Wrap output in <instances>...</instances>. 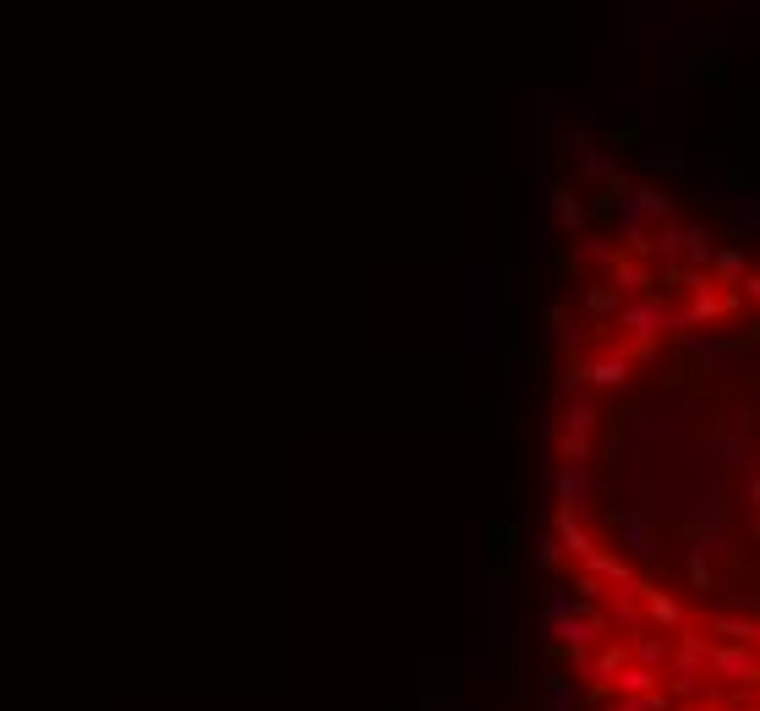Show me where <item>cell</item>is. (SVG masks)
Returning a JSON list of instances; mask_svg holds the SVG:
<instances>
[{
  "instance_id": "6da1fadb",
  "label": "cell",
  "mask_w": 760,
  "mask_h": 711,
  "mask_svg": "<svg viewBox=\"0 0 760 711\" xmlns=\"http://www.w3.org/2000/svg\"><path fill=\"white\" fill-rule=\"evenodd\" d=\"M618 329L629 334V345H657L662 334H684V312L662 307L657 296L618 301Z\"/></svg>"
},
{
  "instance_id": "7a4b0ae2",
  "label": "cell",
  "mask_w": 760,
  "mask_h": 711,
  "mask_svg": "<svg viewBox=\"0 0 760 711\" xmlns=\"http://www.w3.org/2000/svg\"><path fill=\"white\" fill-rule=\"evenodd\" d=\"M673 279L689 290V307H684V329H700V323H717V318H733V290H717L706 274H689V268H673Z\"/></svg>"
},
{
  "instance_id": "3957f363",
  "label": "cell",
  "mask_w": 760,
  "mask_h": 711,
  "mask_svg": "<svg viewBox=\"0 0 760 711\" xmlns=\"http://www.w3.org/2000/svg\"><path fill=\"white\" fill-rule=\"evenodd\" d=\"M607 520H613L624 553H635L640 564H657V558H662V542H657V531H651V520H646V509H640V504H618Z\"/></svg>"
},
{
  "instance_id": "277c9868",
  "label": "cell",
  "mask_w": 760,
  "mask_h": 711,
  "mask_svg": "<svg viewBox=\"0 0 760 711\" xmlns=\"http://www.w3.org/2000/svg\"><path fill=\"white\" fill-rule=\"evenodd\" d=\"M689 433V422L668 405H640V411H629V438H635L640 449L651 444H678V438Z\"/></svg>"
},
{
  "instance_id": "5b68a950",
  "label": "cell",
  "mask_w": 760,
  "mask_h": 711,
  "mask_svg": "<svg viewBox=\"0 0 760 711\" xmlns=\"http://www.w3.org/2000/svg\"><path fill=\"white\" fill-rule=\"evenodd\" d=\"M711 679H728L733 690H755L760 684V651L755 646H717V640H711Z\"/></svg>"
},
{
  "instance_id": "8992f818",
  "label": "cell",
  "mask_w": 760,
  "mask_h": 711,
  "mask_svg": "<svg viewBox=\"0 0 760 711\" xmlns=\"http://www.w3.org/2000/svg\"><path fill=\"white\" fill-rule=\"evenodd\" d=\"M553 493H558V515L586 520V504H591V493H596L591 465H558V471H553Z\"/></svg>"
},
{
  "instance_id": "52a82bcc",
  "label": "cell",
  "mask_w": 760,
  "mask_h": 711,
  "mask_svg": "<svg viewBox=\"0 0 760 711\" xmlns=\"http://www.w3.org/2000/svg\"><path fill=\"white\" fill-rule=\"evenodd\" d=\"M673 679H711V640L700 629H678L673 640Z\"/></svg>"
},
{
  "instance_id": "ba28073f",
  "label": "cell",
  "mask_w": 760,
  "mask_h": 711,
  "mask_svg": "<svg viewBox=\"0 0 760 711\" xmlns=\"http://www.w3.org/2000/svg\"><path fill=\"white\" fill-rule=\"evenodd\" d=\"M706 460L722 465V471H750V465H755V438H750V433H733V427H722V433L706 438Z\"/></svg>"
},
{
  "instance_id": "9c48e42d",
  "label": "cell",
  "mask_w": 760,
  "mask_h": 711,
  "mask_svg": "<svg viewBox=\"0 0 760 711\" xmlns=\"http://www.w3.org/2000/svg\"><path fill=\"white\" fill-rule=\"evenodd\" d=\"M607 290H618L624 301H640V296H651V290H657V279H651V268L640 263V258L618 252V258L607 263Z\"/></svg>"
},
{
  "instance_id": "30bf717a",
  "label": "cell",
  "mask_w": 760,
  "mask_h": 711,
  "mask_svg": "<svg viewBox=\"0 0 760 711\" xmlns=\"http://www.w3.org/2000/svg\"><path fill=\"white\" fill-rule=\"evenodd\" d=\"M602 619H607V629H613L618 640H640V635H651V613L640 608V602L629 597V591H618V597H607Z\"/></svg>"
},
{
  "instance_id": "8fae6325",
  "label": "cell",
  "mask_w": 760,
  "mask_h": 711,
  "mask_svg": "<svg viewBox=\"0 0 760 711\" xmlns=\"http://www.w3.org/2000/svg\"><path fill=\"white\" fill-rule=\"evenodd\" d=\"M635 597L646 602V613H651V629H673V635H678V629H689V608H684V602H678V597H668V591H662V586H651V580H640V586H635Z\"/></svg>"
},
{
  "instance_id": "7c38bea8",
  "label": "cell",
  "mask_w": 760,
  "mask_h": 711,
  "mask_svg": "<svg viewBox=\"0 0 760 711\" xmlns=\"http://www.w3.org/2000/svg\"><path fill=\"white\" fill-rule=\"evenodd\" d=\"M542 635L569 646V651H591V640L607 635V619H547L542 613Z\"/></svg>"
},
{
  "instance_id": "4fadbf2b",
  "label": "cell",
  "mask_w": 760,
  "mask_h": 711,
  "mask_svg": "<svg viewBox=\"0 0 760 711\" xmlns=\"http://www.w3.org/2000/svg\"><path fill=\"white\" fill-rule=\"evenodd\" d=\"M558 547H564V553L575 558L580 569H591L596 558L607 553V547L591 536V526H586V520H575V515H558Z\"/></svg>"
},
{
  "instance_id": "5bb4252c",
  "label": "cell",
  "mask_w": 760,
  "mask_h": 711,
  "mask_svg": "<svg viewBox=\"0 0 760 711\" xmlns=\"http://www.w3.org/2000/svg\"><path fill=\"white\" fill-rule=\"evenodd\" d=\"M678 531H684V542H689V536H700V531H728V504H722V493L695 498V504L678 515Z\"/></svg>"
},
{
  "instance_id": "9a60e30c",
  "label": "cell",
  "mask_w": 760,
  "mask_h": 711,
  "mask_svg": "<svg viewBox=\"0 0 760 711\" xmlns=\"http://www.w3.org/2000/svg\"><path fill=\"white\" fill-rule=\"evenodd\" d=\"M629 367H635V361L624 356V345H607L602 356H591V361H586L591 389H618V383H629Z\"/></svg>"
},
{
  "instance_id": "2e32d148",
  "label": "cell",
  "mask_w": 760,
  "mask_h": 711,
  "mask_svg": "<svg viewBox=\"0 0 760 711\" xmlns=\"http://www.w3.org/2000/svg\"><path fill=\"white\" fill-rule=\"evenodd\" d=\"M711 635H722V646H760V619H750V613H711Z\"/></svg>"
},
{
  "instance_id": "e0dca14e",
  "label": "cell",
  "mask_w": 760,
  "mask_h": 711,
  "mask_svg": "<svg viewBox=\"0 0 760 711\" xmlns=\"http://www.w3.org/2000/svg\"><path fill=\"white\" fill-rule=\"evenodd\" d=\"M629 662H635V668H651V673H662V668H668V662H673V640L651 629V635L629 640Z\"/></svg>"
},
{
  "instance_id": "ac0fdd59",
  "label": "cell",
  "mask_w": 760,
  "mask_h": 711,
  "mask_svg": "<svg viewBox=\"0 0 760 711\" xmlns=\"http://www.w3.org/2000/svg\"><path fill=\"white\" fill-rule=\"evenodd\" d=\"M553 219L569 230V236H586V197L575 186H558L553 192Z\"/></svg>"
},
{
  "instance_id": "d6986e66",
  "label": "cell",
  "mask_w": 760,
  "mask_h": 711,
  "mask_svg": "<svg viewBox=\"0 0 760 711\" xmlns=\"http://www.w3.org/2000/svg\"><path fill=\"white\" fill-rule=\"evenodd\" d=\"M629 668V640H613V646H602L596 651V673H591V684H596V695L602 690H613V679Z\"/></svg>"
},
{
  "instance_id": "ffe728a7",
  "label": "cell",
  "mask_w": 760,
  "mask_h": 711,
  "mask_svg": "<svg viewBox=\"0 0 760 711\" xmlns=\"http://www.w3.org/2000/svg\"><path fill=\"white\" fill-rule=\"evenodd\" d=\"M613 258H618V247H607V241L591 236V230H586V236H575V252H569V263H575L580 274H586V268H607Z\"/></svg>"
},
{
  "instance_id": "44dd1931",
  "label": "cell",
  "mask_w": 760,
  "mask_h": 711,
  "mask_svg": "<svg viewBox=\"0 0 760 711\" xmlns=\"http://www.w3.org/2000/svg\"><path fill=\"white\" fill-rule=\"evenodd\" d=\"M657 684H662V673L635 668V662H629V668L613 679V690H618V701H640V695H657Z\"/></svg>"
},
{
  "instance_id": "7402d4cb",
  "label": "cell",
  "mask_w": 760,
  "mask_h": 711,
  "mask_svg": "<svg viewBox=\"0 0 760 711\" xmlns=\"http://www.w3.org/2000/svg\"><path fill=\"white\" fill-rule=\"evenodd\" d=\"M640 170H651V176H678V170H689V159H684V148L678 143H651L646 154H640Z\"/></svg>"
},
{
  "instance_id": "603a6c76",
  "label": "cell",
  "mask_w": 760,
  "mask_h": 711,
  "mask_svg": "<svg viewBox=\"0 0 760 711\" xmlns=\"http://www.w3.org/2000/svg\"><path fill=\"white\" fill-rule=\"evenodd\" d=\"M717 285L722 290H744V279H750V258H744L739 247H728V252H717Z\"/></svg>"
},
{
  "instance_id": "cb8c5ba5",
  "label": "cell",
  "mask_w": 760,
  "mask_h": 711,
  "mask_svg": "<svg viewBox=\"0 0 760 711\" xmlns=\"http://www.w3.org/2000/svg\"><path fill=\"white\" fill-rule=\"evenodd\" d=\"M635 203H640V214H646L657 230L668 225V219H678V214H673V197L662 192V186H635Z\"/></svg>"
},
{
  "instance_id": "d4e9b609",
  "label": "cell",
  "mask_w": 760,
  "mask_h": 711,
  "mask_svg": "<svg viewBox=\"0 0 760 711\" xmlns=\"http://www.w3.org/2000/svg\"><path fill=\"white\" fill-rule=\"evenodd\" d=\"M586 389H591V372H586V361H564V378H558V405H575V400H586Z\"/></svg>"
},
{
  "instance_id": "484cf974",
  "label": "cell",
  "mask_w": 760,
  "mask_h": 711,
  "mask_svg": "<svg viewBox=\"0 0 760 711\" xmlns=\"http://www.w3.org/2000/svg\"><path fill=\"white\" fill-rule=\"evenodd\" d=\"M640 454H646V449H640V444H635V438H629V433H618L613 444H607V460H613V465H618V471H624V476H640V465H646V460H640Z\"/></svg>"
},
{
  "instance_id": "4316f807",
  "label": "cell",
  "mask_w": 760,
  "mask_h": 711,
  "mask_svg": "<svg viewBox=\"0 0 760 711\" xmlns=\"http://www.w3.org/2000/svg\"><path fill=\"white\" fill-rule=\"evenodd\" d=\"M689 230H695V225H684V219H668V225L657 230V247H662V258H668V263H678V258H684V247H689Z\"/></svg>"
},
{
  "instance_id": "83f0119b",
  "label": "cell",
  "mask_w": 760,
  "mask_h": 711,
  "mask_svg": "<svg viewBox=\"0 0 760 711\" xmlns=\"http://www.w3.org/2000/svg\"><path fill=\"white\" fill-rule=\"evenodd\" d=\"M553 323H558V340H564V356L569 361H586V356H580V312L575 307H558Z\"/></svg>"
},
{
  "instance_id": "f1b7e54d",
  "label": "cell",
  "mask_w": 760,
  "mask_h": 711,
  "mask_svg": "<svg viewBox=\"0 0 760 711\" xmlns=\"http://www.w3.org/2000/svg\"><path fill=\"white\" fill-rule=\"evenodd\" d=\"M591 454H596V438H580V433L558 438V465H591Z\"/></svg>"
},
{
  "instance_id": "f546056e",
  "label": "cell",
  "mask_w": 760,
  "mask_h": 711,
  "mask_svg": "<svg viewBox=\"0 0 760 711\" xmlns=\"http://www.w3.org/2000/svg\"><path fill=\"white\" fill-rule=\"evenodd\" d=\"M684 263L689 268H695V274H700V268H711V263H717V247H711V236H706V230H689V247H684Z\"/></svg>"
},
{
  "instance_id": "4dcf8cb0",
  "label": "cell",
  "mask_w": 760,
  "mask_h": 711,
  "mask_svg": "<svg viewBox=\"0 0 760 711\" xmlns=\"http://www.w3.org/2000/svg\"><path fill=\"white\" fill-rule=\"evenodd\" d=\"M684 575H689V586H695V591H711V586H717V575H711V558H706V553H689V547H684Z\"/></svg>"
},
{
  "instance_id": "1f68e13d",
  "label": "cell",
  "mask_w": 760,
  "mask_h": 711,
  "mask_svg": "<svg viewBox=\"0 0 760 711\" xmlns=\"http://www.w3.org/2000/svg\"><path fill=\"white\" fill-rule=\"evenodd\" d=\"M575 165H580V176H586V181H602V186L613 181V176H624V170H618L613 159L602 154V148H596V154H586V159H575Z\"/></svg>"
},
{
  "instance_id": "d6a6232c",
  "label": "cell",
  "mask_w": 760,
  "mask_h": 711,
  "mask_svg": "<svg viewBox=\"0 0 760 711\" xmlns=\"http://www.w3.org/2000/svg\"><path fill=\"white\" fill-rule=\"evenodd\" d=\"M564 433H580V438H591V433H596V411H591L586 400L564 405Z\"/></svg>"
},
{
  "instance_id": "836d02e7",
  "label": "cell",
  "mask_w": 760,
  "mask_h": 711,
  "mask_svg": "<svg viewBox=\"0 0 760 711\" xmlns=\"http://www.w3.org/2000/svg\"><path fill=\"white\" fill-rule=\"evenodd\" d=\"M640 132H646V137L662 132V93H657V88L640 93Z\"/></svg>"
},
{
  "instance_id": "e575fe53",
  "label": "cell",
  "mask_w": 760,
  "mask_h": 711,
  "mask_svg": "<svg viewBox=\"0 0 760 711\" xmlns=\"http://www.w3.org/2000/svg\"><path fill=\"white\" fill-rule=\"evenodd\" d=\"M695 176L706 181V192H711V197H722V203H728V197H733V186H728V170H722V165H695Z\"/></svg>"
},
{
  "instance_id": "d590c367",
  "label": "cell",
  "mask_w": 760,
  "mask_h": 711,
  "mask_svg": "<svg viewBox=\"0 0 760 711\" xmlns=\"http://www.w3.org/2000/svg\"><path fill=\"white\" fill-rule=\"evenodd\" d=\"M547 706H553V711H575V684H569V679H547Z\"/></svg>"
},
{
  "instance_id": "8d00e7d4",
  "label": "cell",
  "mask_w": 760,
  "mask_h": 711,
  "mask_svg": "<svg viewBox=\"0 0 760 711\" xmlns=\"http://www.w3.org/2000/svg\"><path fill=\"white\" fill-rule=\"evenodd\" d=\"M728 214H733V230H739V236L744 230H760V214L744 203V197H728Z\"/></svg>"
},
{
  "instance_id": "74e56055",
  "label": "cell",
  "mask_w": 760,
  "mask_h": 711,
  "mask_svg": "<svg viewBox=\"0 0 760 711\" xmlns=\"http://www.w3.org/2000/svg\"><path fill=\"white\" fill-rule=\"evenodd\" d=\"M586 307L596 312V318H607V312L618 318V301H613V290H607V285H591V290H586Z\"/></svg>"
},
{
  "instance_id": "f35d334b",
  "label": "cell",
  "mask_w": 760,
  "mask_h": 711,
  "mask_svg": "<svg viewBox=\"0 0 760 711\" xmlns=\"http://www.w3.org/2000/svg\"><path fill=\"white\" fill-rule=\"evenodd\" d=\"M684 345H689V351H700V356H711V361H717V356L728 351L733 340H706V334H684Z\"/></svg>"
},
{
  "instance_id": "ab89813d",
  "label": "cell",
  "mask_w": 760,
  "mask_h": 711,
  "mask_svg": "<svg viewBox=\"0 0 760 711\" xmlns=\"http://www.w3.org/2000/svg\"><path fill=\"white\" fill-rule=\"evenodd\" d=\"M618 17H624V28H618V39H624L629 50H635V44H640V6H624V11H618Z\"/></svg>"
},
{
  "instance_id": "60d3db41",
  "label": "cell",
  "mask_w": 760,
  "mask_h": 711,
  "mask_svg": "<svg viewBox=\"0 0 760 711\" xmlns=\"http://www.w3.org/2000/svg\"><path fill=\"white\" fill-rule=\"evenodd\" d=\"M728 427H733V433H750V438H755V411H750V405H733V411H728Z\"/></svg>"
},
{
  "instance_id": "b9f144b4",
  "label": "cell",
  "mask_w": 760,
  "mask_h": 711,
  "mask_svg": "<svg viewBox=\"0 0 760 711\" xmlns=\"http://www.w3.org/2000/svg\"><path fill=\"white\" fill-rule=\"evenodd\" d=\"M536 558H542V569H558V558H564V547H558V536H542V547H536Z\"/></svg>"
},
{
  "instance_id": "7bdbcfd3",
  "label": "cell",
  "mask_w": 760,
  "mask_h": 711,
  "mask_svg": "<svg viewBox=\"0 0 760 711\" xmlns=\"http://www.w3.org/2000/svg\"><path fill=\"white\" fill-rule=\"evenodd\" d=\"M569 154H575V159L596 154V137H591V132H580V126H575V132H569Z\"/></svg>"
},
{
  "instance_id": "ee69618b",
  "label": "cell",
  "mask_w": 760,
  "mask_h": 711,
  "mask_svg": "<svg viewBox=\"0 0 760 711\" xmlns=\"http://www.w3.org/2000/svg\"><path fill=\"white\" fill-rule=\"evenodd\" d=\"M744 296H750L755 307H760V268H750V279H744Z\"/></svg>"
},
{
  "instance_id": "f6af8a7d",
  "label": "cell",
  "mask_w": 760,
  "mask_h": 711,
  "mask_svg": "<svg viewBox=\"0 0 760 711\" xmlns=\"http://www.w3.org/2000/svg\"><path fill=\"white\" fill-rule=\"evenodd\" d=\"M744 498H750V504H760V471H750V482H744Z\"/></svg>"
},
{
  "instance_id": "bcb514c9",
  "label": "cell",
  "mask_w": 760,
  "mask_h": 711,
  "mask_svg": "<svg viewBox=\"0 0 760 711\" xmlns=\"http://www.w3.org/2000/svg\"><path fill=\"white\" fill-rule=\"evenodd\" d=\"M755 536H760V520H755Z\"/></svg>"
},
{
  "instance_id": "7dc6e473",
  "label": "cell",
  "mask_w": 760,
  "mask_h": 711,
  "mask_svg": "<svg viewBox=\"0 0 760 711\" xmlns=\"http://www.w3.org/2000/svg\"><path fill=\"white\" fill-rule=\"evenodd\" d=\"M755 416H760V411H755Z\"/></svg>"
}]
</instances>
